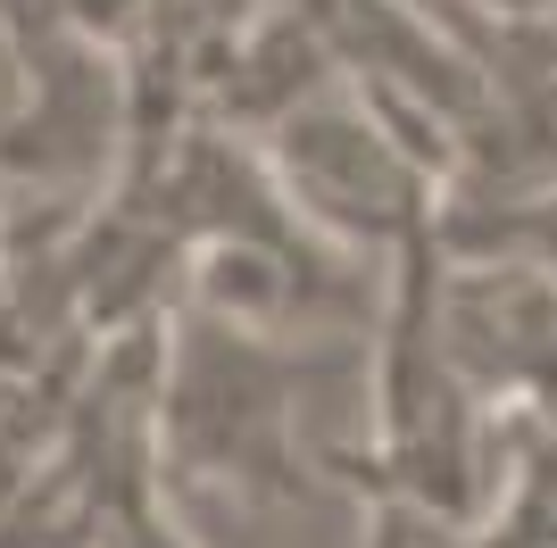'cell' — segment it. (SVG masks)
Masks as SVG:
<instances>
[{
  "label": "cell",
  "mask_w": 557,
  "mask_h": 548,
  "mask_svg": "<svg viewBox=\"0 0 557 548\" xmlns=\"http://www.w3.org/2000/svg\"><path fill=\"white\" fill-rule=\"evenodd\" d=\"M374 358L367 349L292 341L283 324L225 316L175 299L159 324V474L175 499H275L333 474L342 440L308 433V399Z\"/></svg>",
  "instance_id": "cell-1"
},
{
  "label": "cell",
  "mask_w": 557,
  "mask_h": 548,
  "mask_svg": "<svg viewBox=\"0 0 557 548\" xmlns=\"http://www.w3.org/2000/svg\"><path fill=\"white\" fill-rule=\"evenodd\" d=\"M258 141H267L283 191L300 200V216L358 258L392 266L417 233L442 225V200H449L442 166L408 141V125L358 75H333L325 91H308Z\"/></svg>",
  "instance_id": "cell-2"
},
{
  "label": "cell",
  "mask_w": 557,
  "mask_h": 548,
  "mask_svg": "<svg viewBox=\"0 0 557 548\" xmlns=\"http://www.w3.org/2000/svg\"><path fill=\"white\" fill-rule=\"evenodd\" d=\"M449 250V241H442ZM449 349L499 408L557 415V266L516 258H449L442 283Z\"/></svg>",
  "instance_id": "cell-3"
},
{
  "label": "cell",
  "mask_w": 557,
  "mask_h": 548,
  "mask_svg": "<svg viewBox=\"0 0 557 548\" xmlns=\"http://www.w3.org/2000/svg\"><path fill=\"white\" fill-rule=\"evenodd\" d=\"M25 91H34V67H25V42L9 25V9H0V134L25 116Z\"/></svg>",
  "instance_id": "cell-4"
},
{
  "label": "cell",
  "mask_w": 557,
  "mask_h": 548,
  "mask_svg": "<svg viewBox=\"0 0 557 548\" xmlns=\"http://www.w3.org/2000/svg\"><path fill=\"white\" fill-rule=\"evenodd\" d=\"M75 548H92V540H75Z\"/></svg>",
  "instance_id": "cell-5"
}]
</instances>
